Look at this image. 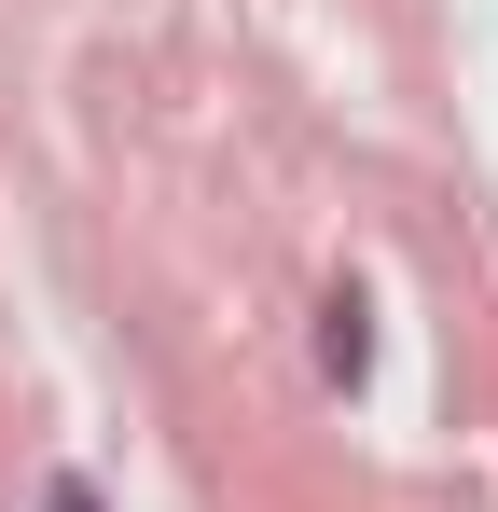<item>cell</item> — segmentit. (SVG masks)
I'll return each mask as SVG.
<instances>
[{"label": "cell", "instance_id": "obj_1", "mask_svg": "<svg viewBox=\"0 0 498 512\" xmlns=\"http://www.w3.org/2000/svg\"><path fill=\"white\" fill-rule=\"evenodd\" d=\"M374 333H360V305H319V374H360Z\"/></svg>", "mask_w": 498, "mask_h": 512}, {"label": "cell", "instance_id": "obj_2", "mask_svg": "<svg viewBox=\"0 0 498 512\" xmlns=\"http://www.w3.org/2000/svg\"><path fill=\"white\" fill-rule=\"evenodd\" d=\"M42 512H97V485H70V471H56V485H42Z\"/></svg>", "mask_w": 498, "mask_h": 512}]
</instances>
